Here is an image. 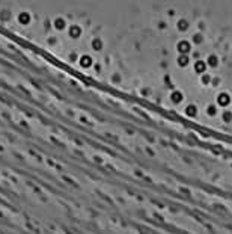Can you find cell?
Here are the masks:
<instances>
[{"mask_svg": "<svg viewBox=\"0 0 232 234\" xmlns=\"http://www.w3.org/2000/svg\"><path fill=\"white\" fill-rule=\"evenodd\" d=\"M229 101H231V97H229L228 92H220L217 95V104L219 106H228Z\"/></svg>", "mask_w": 232, "mask_h": 234, "instance_id": "cell-1", "label": "cell"}, {"mask_svg": "<svg viewBox=\"0 0 232 234\" xmlns=\"http://www.w3.org/2000/svg\"><path fill=\"white\" fill-rule=\"evenodd\" d=\"M177 49H178V52L181 54H187L190 52V42L185 41V39H182V41H179L178 44H177Z\"/></svg>", "mask_w": 232, "mask_h": 234, "instance_id": "cell-2", "label": "cell"}, {"mask_svg": "<svg viewBox=\"0 0 232 234\" xmlns=\"http://www.w3.org/2000/svg\"><path fill=\"white\" fill-rule=\"evenodd\" d=\"M92 64H93V60H92V57H90L89 54H83V56H80V65H82L83 68H89Z\"/></svg>", "mask_w": 232, "mask_h": 234, "instance_id": "cell-3", "label": "cell"}, {"mask_svg": "<svg viewBox=\"0 0 232 234\" xmlns=\"http://www.w3.org/2000/svg\"><path fill=\"white\" fill-rule=\"evenodd\" d=\"M82 35V27L78 24H71L70 26V36L71 38H78Z\"/></svg>", "mask_w": 232, "mask_h": 234, "instance_id": "cell-4", "label": "cell"}, {"mask_svg": "<svg viewBox=\"0 0 232 234\" xmlns=\"http://www.w3.org/2000/svg\"><path fill=\"white\" fill-rule=\"evenodd\" d=\"M205 70H207V62L205 60H196L195 62V71L196 72L205 74Z\"/></svg>", "mask_w": 232, "mask_h": 234, "instance_id": "cell-5", "label": "cell"}, {"mask_svg": "<svg viewBox=\"0 0 232 234\" xmlns=\"http://www.w3.org/2000/svg\"><path fill=\"white\" fill-rule=\"evenodd\" d=\"M182 98H184V95H182L181 91H173V92L170 94V100H172L173 103H177V104L182 101Z\"/></svg>", "mask_w": 232, "mask_h": 234, "instance_id": "cell-6", "label": "cell"}, {"mask_svg": "<svg viewBox=\"0 0 232 234\" xmlns=\"http://www.w3.org/2000/svg\"><path fill=\"white\" fill-rule=\"evenodd\" d=\"M103 45H104V42H103V39H101V38H98V36H97V38H93V39H92V49H93V50H97V52H98V50H101V49H103Z\"/></svg>", "mask_w": 232, "mask_h": 234, "instance_id": "cell-7", "label": "cell"}, {"mask_svg": "<svg viewBox=\"0 0 232 234\" xmlns=\"http://www.w3.org/2000/svg\"><path fill=\"white\" fill-rule=\"evenodd\" d=\"M207 65H210V67H217V65H219V56L210 54L208 59H207Z\"/></svg>", "mask_w": 232, "mask_h": 234, "instance_id": "cell-8", "label": "cell"}, {"mask_svg": "<svg viewBox=\"0 0 232 234\" xmlns=\"http://www.w3.org/2000/svg\"><path fill=\"white\" fill-rule=\"evenodd\" d=\"M197 113V107L195 104H188L187 107H185V115H188V116H196Z\"/></svg>", "mask_w": 232, "mask_h": 234, "instance_id": "cell-9", "label": "cell"}, {"mask_svg": "<svg viewBox=\"0 0 232 234\" xmlns=\"http://www.w3.org/2000/svg\"><path fill=\"white\" fill-rule=\"evenodd\" d=\"M178 65L179 67H185V65H188V56H187V54H179Z\"/></svg>", "mask_w": 232, "mask_h": 234, "instance_id": "cell-10", "label": "cell"}, {"mask_svg": "<svg viewBox=\"0 0 232 234\" xmlns=\"http://www.w3.org/2000/svg\"><path fill=\"white\" fill-rule=\"evenodd\" d=\"M178 29L179 30H187L188 29V21L187 20H184V18H181V20H178Z\"/></svg>", "mask_w": 232, "mask_h": 234, "instance_id": "cell-11", "label": "cell"}, {"mask_svg": "<svg viewBox=\"0 0 232 234\" xmlns=\"http://www.w3.org/2000/svg\"><path fill=\"white\" fill-rule=\"evenodd\" d=\"M222 118H223V121H226V123L232 121V112L231 110H225L223 115H222Z\"/></svg>", "mask_w": 232, "mask_h": 234, "instance_id": "cell-12", "label": "cell"}, {"mask_svg": "<svg viewBox=\"0 0 232 234\" xmlns=\"http://www.w3.org/2000/svg\"><path fill=\"white\" fill-rule=\"evenodd\" d=\"M207 113L211 115V116H214L215 113H217V106H215V104H210V106L207 107Z\"/></svg>", "mask_w": 232, "mask_h": 234, "instance_id": "cell-13", "label": "cell"}, {"mask_svg": "<svg viewBox=\"0 0 232 234\" xmlns=\"http://www.w3.org/2000/svg\"><path fill=\"white\" fill-rule=\"evenodd\" d=\"M192 39H193V42H195V44H200V42L203 41V36H202V33H195Z\"/></svg>", "mask_w": 232, "mask_h": 234, "instance_id": "cell-14", "label": "cell"}, {"mask_svg": "<svg viewBox=\"0 0 232 234\" xmlns=\"http://www.w3.org/2000/svg\"><path fill=\"white\" fill-rule=\"evenodd\" d=\"M202 82H203L205 85H208V83L211 82V76H210V74H207V72H205V74H202Z\"/></svg>", "mask_w": 232, "mask_h": 234, "instance_id": "cell-15", "label": "cell"}]
</instances>
